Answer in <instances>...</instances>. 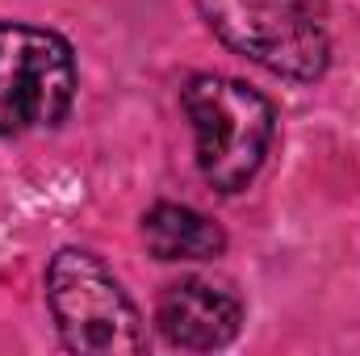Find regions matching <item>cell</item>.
I'll return each mask as SVG.
<instances>
[{
  "label": "cell",
  "mask_w": 360,
  "mask_h": 356,
  "mask_svg": "<svg viewBox=\"0 0 360 356\" xmlns=\"http://www.w3.org/2000/svg\"><path fill=\"white\" fill-rule=\"evenodd\" d=\"M76 101V55L55 30L0 21V134L51 130Z\"/></svg>",
  "instance_id": "obj_4"
},
{
  "label": "cell",
  "mask_w": 360,
  "mask_h": 356,
  "mask_svg": "<svg viewBox=\"0 0 360 356\" xmlns=\"http://www.w3.org/2000/svg\"><path fill=\"white\" fill-rule=\"evenodd\" d=\"M143 243L155 260H214L226 252L222 227L176 201H160L143 214Z\"/></svg>",
  "instance_id": "obj_6"
},
{
  "label": "cell",
  "mask_w": 360,
  "mask_h": 356,
  "mask_svg": "<svg viewBox=\"0 0 360 356\" xmlns=\"http://www.w3.org/2000/svg\"><path fill=\"white\" fill-rule=\"evenodd\" d=\"M205 25L243 59L285 80H319L331 46L314 0H193Z\"/></svg>",
  "instance_id": "obj_3"
},
{
  "label": "cell",
  "mask_w": 360,
  "mask_h": 356,
  "mask_svg": "<svg viewBox=\"0 0 360 356\" xmlns=\"http://www.w3.org/2000/svg\"><path fill=\"white\" fill-rule=\"evenodd\" d=\"M180 105L197 134V168L205 184L226 197L243 193L276 139V113L269 96H260L243 80L205 72L180 89Z\"/></svg>",
  "instance_id": "obj_1"
},
{
  "label": "cell",
  "mask_w": 360,
  "mask_h": 356,
  "mask_svg": "<svg viewBox=\"0 0 360 356\" xmlns=\"http://www.w3.org/2000/svg\"><path fill=\"white\" fill-rule=\"evenodd\" d=\"M155 323L168 344L188 352H214L226 348L239 327H243V302L235 289L205 281V276H184L172 281L160 302H155Z\"/></svg>",
  "instance_id": "obj_5"
},
{
  "label": "cell",
  "mask_w": 360,
  "mask_h": 356,
  "mask_svg": "<svg viewBox=\"0 0 360 356\" xmlns=\"http://www.w3.org/2000/svg\"><path fill=\"white\" fill-rule=\"evenodd\" d=\"M46 306L63 348L89 356H134L147 348L143 319L117 276L84 248H63L46 265Z\"/></svg>",
  "instance_id": "obj_2"
}]
</instances>
